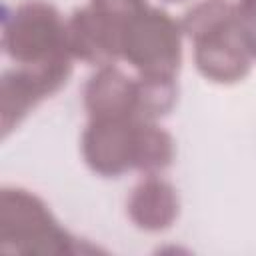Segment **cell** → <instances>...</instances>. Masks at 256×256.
I'll list each match as a JSON object with an SVG mask.
<instances>
[{
  "mask_svg": "<svg viewBox=\"0 0 256 256\" xmlns=\"http://www.w3.org/2000/svg\"><path fill=\"white\" fill-rule=\"evenodd\" d=\"M140 118H98L90 120L82 136L86 164L102 176H120L134 168L136 132Z\"/></svg>",
  "mask_w": 256,
  "mask_h": 256,
  "instance_id": "obj_7",
  "label": "cell"
},
{
  "mask_svg": "<svg viewBox=\"0 0 256 256\" xmlns=\"http://www.w3.org/2000/svg\"><path fill=\"white\" fill-rule=\"evenodd\" d=\"M70 62L72 60L20 66L4 74L0 86V118L4 136L30 112V108L66 84L72 70Z\"/></svg>",
  "mask_w": 256,
  "mask_h": 256,
  "instance_id": "obj_5",
  "label": "cell"
},
{
  "mask_svg": "<svg viewBox=\"0 0 256 256\" xmlns=\"http://www.w3.org/2000/svg\"><path fill=\"white\" fill-rule=\"evenodd\" d=\"M182 30L194 40L198 70L214 82L242 80L250 70V50L242 36L236 6L228 0H202L186 12Z\"/></svg>",
  "mask_w": 256,
  "mask_h": 256,
  "instance_id": "obj_1",
  "label": "cell"
},
{
  "mask_svg": "<svg viewBox=\"0 0 256 256\" xmlns=\"http://www.w3.org/2000/svg\"><path fill=\"white\" fill-rule=\"evenodd\" d=\"M132 16V14H130ZM128 16H120L96 4L80 8L66 22V44L72 58L94 66H112L122 46V28Z\"/></svg>",
  "mask_w": 256,
  "mask_h": 256,
  "instance_id": "obj_6",
  "label": "cell"
},
{
  "mask_svg": "<svg viewBox=\"0 0 256 256\" xmlns=\"http://www.w3.org/2000/svg\"><path fill=\"white\" fill-rule=\"evenodd\" d=\"M254 56H256V54H254Z\"/></svg>",
  "mask_w": 256,
  "mask_h": 256,
  "instance_id": "obj_13",
  "label": "cell"
},
{
  "mask_svg": "<svg viewBox=\"0 0 256 256\" xmlns=\"http://www.w3.org/2000/svg\"><path fill=\"white\" fill-rule=\"evenodd\" d=\"M128 214L132 222L142 230H166L178 216L176 190L168 182L148 174V178H144L132 190L128 200Z\"/></svg>",
  "mask_w": 256,
  "mask_h": 256,
  "instance_id": "obj_9",
  "label": "cell"
},
{
  "mask_svg": "<svg viewBox=\"0 0 256 256\" xmlns=\"http://www.w3.org/2000/svg\"><path fill=\"white\" fill-rule=\"evenodd\" d=\"M120 54L140 76L174 78L182 58L180 24L164 10L142 6L124 22Z\"/></svg>",
  "mask_w": 256,
  "mask_h": 256,
  "instance_id": "obj_4",
  "label": "cell"
},
{
  "mask_svg": "<svg viewBox=\"0 0 256 256\" xmlns=\"http://www.w3.org/2000/svg\"><path fill=\"white\" fill-rule=\"evenodd\" d=\"M0 250L6 254H76L82 252L52 218L46 204L20 188H4L0 196Z\"/></svg>",
  "mask_w": 256,
  "mask_h": 256,
  "instance_id": "obj_2",
  "label": "cell"
},
{
  "mask_svg": "<svg viewBox=\"0 0 256 256\" xmlns=\"http://www.w3.org/2000/svg\"><path fill=\"white\" fill-rule=\"evenodd\" d=\"M2 46L20 66L72 60L66 44V24L44 0H28L4 16Z\"/></svg>",
  "mask_w": 256,
  "mask_h": 256,
  "instance_id": "obj_3",
  "label": "cell"
},
{
  "mask_svg": "<svg viewBox=\"0 0 256 256\" xmlns=\"http://www.w3.org/2000/svg\"><path fill=\"white\" fill-rule=\"evenodd\" d=\"M172 156L174 146L170 134L158 128L152 120H138L134 168L146 174H154L164 170L172 162Z\"/></svg>",
  "mask_w": 256,
  "mask_h": 256,
  "instance_id": "obj_10",
  "label": "cell"
},
{
  "mask_svg": "<svg viewBox=\"0 0 256 256\" xmlns=\"http://www.w3.org/2000/svg\"><path fill=\"white\" fill-rule=\"evenodd\" d=\"M84 104L92 120L136 118V80L114 66H102L84 88Z\"/></svg>",
  "mask_w": 256,
  "mask_h": 256,
  "instance_id": "obj_8",
  "label": "cell"
},
{
  "mask_svg": "<svg viewBox=\"0 0 256 256\" xmlns=\"http://www.w3.org/2000/svg\"><path fill=\"white\" fill-rule=\"evenodd\" d=\"M176 102V82L170 76H140L136 80V118L164 116Z\"/></svg>",
  "mask_w": 256,
  "mask_h": 256,
  "instance_id": "obj_11",
  "label": "cell"
},
{
  "mask_svg": "<svg viewBox=\"0 0 256 256\" xmlns=\"http://www.w3.org/2000/svg\"><path fill=\"white\" fill-rule=\"evenodd\" d=\"M92 4L106 8L110 12H116L120 16H130L136 10H140L142 6H146L144 0H92Z\"/></svg>",
  "mask_w": 256,
  "mask_h": 256,
  "instance_id": "obj_12",
  "label": "cell"
}]
</instances>
